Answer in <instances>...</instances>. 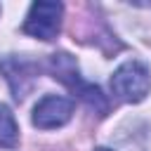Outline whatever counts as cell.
Here are the masks:
<instances>
[{
	"mask_svg": "<svg viewBox=\"0 0 151 151\" xmlns=\"http://www.w3.org/2000/svg\"><path fill=\"white\" fill-rule=\"evenodd\" d=\"M149 90H151L149 66L137 61V59H130V61L120 64L111 76V92L120 101L137 104L149 94Z\"/></svg>",
	"mask_w": 151,
	"mask_h": 151,
	"instance_id": "cell-2",
	"label": "cell"
},
{
	"mask_svg": "<svg viewBox=\"0 0 151 151\" xmlns=\"http://www.w3.org/2000/svg\"><path fill=\"white\" fill-rule=\"evenodd\" d=\"M94 151H111V149H106V146H99V149H94Z\"/></svg>",
	"mask_w": 151,
	"mask_h": 151,
	"instance_id": "cell-7",
	"label": "cell"
},
{
	"mask_svg": "<svg viewBox=\"0 0 151 151\" xmlns=\"http://www.w3.org/2000/svg\"><path fill=\"white\" fill-rule=\"evenodd\" d=\"M61 17H64L61 2H33L24 21V33L38 40H54L61 28Z\"/></svg>",
	"mask_w": 151,
	"mask_h": 151,
	"instance_id": "cell-3",
	"label": "cell"
},
{
	"mask_svg": "<svg viewBox=\"0 0 151 151\" xmlns=\"http://www.w3.org/2000/svg\"><path fill=\"white\" fill-rule=\"evenodd\" d=\"M73 116V99L59 94H45L33 106V125L40 130H54L71 120Z\"/></svg>",
	"mask_w": 151,
	"mask_h": 151,
	"instance_id": "cell-4",
	"label": "cell"
},
{
	"mask_svg": "<svg viewBox=\"0 0 151 151\" xmlns=\"http://www.w3.org/2000/svg\"><path fill=\"white\" fill-rule=\"evenodd\" d=\"M19 144V125L7 104H0V146L14 149Z\"/></svg>",
	"mask_w": 151,
	"mask_h": 151,
	"instance_id": "cell-6",
	"label": "cell"
},
{
	"mask_svg": "<svg viewBox=\"0 0 151 151\" xmlns=\"http://www.w3.org/2000/svg\"><path fill=\"white\" fill-rule=\"evenodd\" d=\"M0 73L9 83V90H12L14 99H24L26 92L31 90V85H33L35 66L31 61H26L24 57H7V59L0 61Z\"/></svg>",
	"mask_w": 151,
	"mask_h": 151,
	"instance_id": "cell-5",
	"label": "cell"
},
{
	"mask_svg": "<svg viewBox=\"0 0 151 151\" xmlns=\"http://www.w3.org/2000/svg\"><path fill=\"white\" fill-rule=\"evenodd\" d=\"M47 66H50L52 78H54V80H59L61 85H66V87H68L76 97H80L90 109L99 111L101 116L109 111L106 97L101 94V90H99L97 85H92V83L83 80V76H80V71H78V64H76V59H73L71 54H66V52L52 54V57H50V61H47Z\"/></svg>",
	"mask_w": 151,
	"mask_h": 151,
	"instance_id": "cell-1",
	"label": "cell"
}]
</instances>
